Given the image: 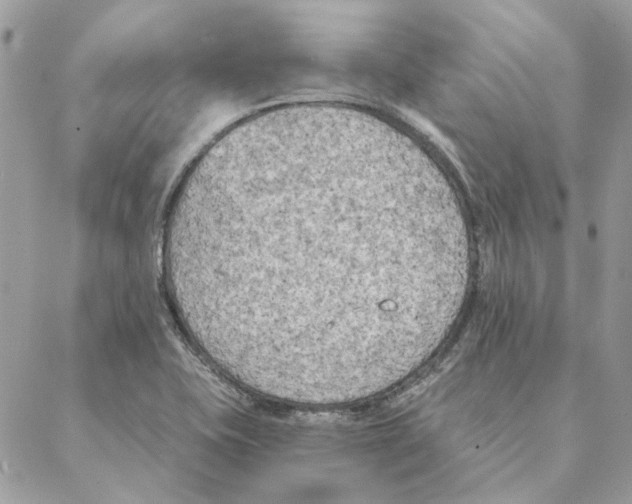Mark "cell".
Here are the masks:
<instances>
[{
  "instance_id": "obj_1",
  "label": "cell",
  "mask_w": 632,
  "mask_h": 504,
  "mask_svg": "<svg viewBox=\"0 0 632 504\" xmlns=\"http://www.w3.org/2000/svg\"><path fill=\"white\" fill-rule=\"evenodd\" d=\"M269 289L271 324L346 329L423 294V243L414 214L321 195L290 200Z\"/></svg>"
}]
</instances>
